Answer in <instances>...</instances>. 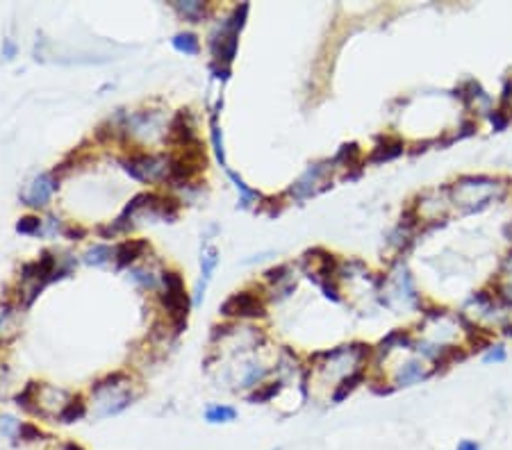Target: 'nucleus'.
<instances>
[{
  "label": "nucleus",
  "mask_w": 512,
  "mask_h": 450,
  "mask_svg": "<svg viewBox=\"0 0 512 450\" xmlns=\"http://www.w3.org/2000/svg\"><path fill=\"white\" fill-rule=\"evenodd\" d=\"M449 191L453 193V203L460 207L462 214H476L499 201L506 193V184L494 178H485V175H467L457 180Z\"/></svg>",
  "instance_id": "1"
},
{
  "label": "nucleus",
  "mask_w": 512,
  "mask_h": 450,
  "mask_svg": "<svg viewBox=\"0 0 512 450\" xmlns=\"http://www.w3.org/2000/svg\"><path fill=\"white\" fill-rule=\"evenodd\" d=\"M165 284H167V293L162 303L169 310L173 323H176V332H182L184 323H187V312H189V298L184 293V284L178 273H165Z\"/></svg>",
  "instance_id": "2"
},
{
  "label": "nucleus",
  "mask_w": 512,
  "mask_h": 450,
  "mask_svg": "<svg viewBox=\"0 0 512 450\" xmlns=\"http://www.w3.org/2000/svg\"><path fill=\"white\" fill-rule=\"evenodd\" d=\"M221 314L226 316H265L267 310H265V303L257 298V296L248 293V291H242V293H235L230 296L223 305H221Z\"/></svg>",
  "instance_id": "3"
},
{
  "label": "nucleus",
  "mask_w": 512,
  "mask_h": 450,
  "mask_svg": "<svg viewBox=\"0 0 512 450\" xmlns=\"http://www.w3.org/2000/svg\"><path fill=\"white\" fill-rule=\"evenodd\" d=\"M403 152V141L401 139H394V137H380V144L374 148V152L369 155V162L372 164H380V162H389V159H396Z\"/></svg>",
  "instance_id": "4"
},
{
  "label": "nucleus",
  "mask_w": 512,
  "mask_h": 450,
  "mask_svg": "<svg viewBox=\"0 0 512 450\" xmlns=\"http://www.w3.org/2000/svg\"><path fill=\"white\" fill-rule=\"evenodd\" d=\"M428 376H430V373L423 369V361L412 359V361H408V364L403 366V369H399V373H396V384H399V387H410V384L426 380Z\"/></svg>",
  "instance_id": "5"
},
{
  "label": "nucleus",
  "mask_w": 512,
  "mask_h": 450,
  "mask_svg": "<svg viewBox=\"0 0 512 450\" xmlns=\"http://www.w3.org/2000/svg\"><path fill=\"white\" fill-rule=\"evenodd\" d=\"M52 191H55V182L50 180V175H41L32 184V191L26 196V201H30L28 205H46Z\"/></svg>",
  "instance_id": "6"
},
{
  "label": "nucleus",
  "mask_w": 512,
  "mask_h": 450,
  "mask_svg": "<svg viewBox=\"0 0 512 450\" xmlns=\"http://www.w3.org/2000/svg\"><path fill=\"white\" fill-rule=\"evenodd\" d=\"M216 264H219V257H216V250L214 248H208L203 252V257H201V266H203V278L199 282V289H196V303H201L203 300V291L205 287H208V282L212 278V273L216 269Z\"/></svg>",
  "instance_id": "7"
},
{
  "label": "nucleus",
  "mask_w": 512,
  "mask_h": 450,
  "mask_svg": "<svg viewBox=\"0 0 512 450\" xmlns=\"http://www.w3.org/2000/svg\"><path fill=\"white\" fill-rule=\"evenodd\" d=\"M148 248L146 241H123L121 246L116 248V264L118 269L128 266L130 261H135L137 257H141V252Z\"/></svg>",
  "instance_id": "8"
},
{
  "label": "nucleus",
  "mask_w": 512,
  "mask_h": 450,
  "mask_svg": "<svg viewBox=\"0 0 512 450\" xmlns=\"http://www.w3.org/2000/svg\"><path fill=\"white\" fill-rule=\"evenodd\" d=\"M364 380V376H362V373L360 371H357V373H353V376H348V378H344L342 380V384H340V387H337L335 389V393H333V403H342L346 396H348V393H351L355 387H357V384H360Z\"/></svg>",
  "instance_id": "9"
},
{
  "label": "nucleus",
  "mask_w": 512,
  "mask_h": 450,
  "mask_svg": "<svg viewBox=\"0 0 512 450\" xmlns=\"http://www.w3.org/2000/svg\"><path fill=\"white\" fill-rule=\"evenodd\" d=\"M205 419L210 423H230L237 419V412L233 407H226V405H214V407L205 412Z\"/></svg>",
  "instance_id": "10"
},
{
  "label": "nucleus",
  "mask_w": 512,
  "mask_h": 450,
  "mask_svg": "<svg viewBox=\"0 0 512 450\" xmlns=\"http://www.w3.org/2000/svg\"><path fill=\"white\" fill-rule=\"evenodd\" d=\"M467 359V353L462 348L457 346H444L440 353H438V369L440 366H449V364H455V361H462Z\"/></svg>",
  "instance_id": "11"
},
{
  "label": "nucleus",
  "mask_w": 512,
  "mask_h": 450,
  "mask_svg": "<svg viewBox=\"0 0 512 450\" xmlns=\"http://www.w3.org/2000/svg\"><path fill=\"white\" fill-rule=\"evenodd\" d=\"M84 412H87V407H84L82 398H73L71 403H67V407L62 410L60 419H62V423H73V421L82 419Z\"/></svg>",
  "instance_id": "12"
},
{
  "label": "nucleus",
  "mask_w": 512,
  "mask_h": 450,
  "mask_svg": "<svg viewBox=\"0 0 512 450\" xmlns=\"http://www.w3.org/2000/svg\"><path fill=\"white\" fill-rule=\"evenodd\" d=\"M410 344H412V342H410V334L403 332V330H396V332H391L387 339H383V344H380L378 353H380V355H387L394 346H410Z\"/></svg>",
  "instance_id": "13"
},
{
  "label": "nucleus",
  "mask_w": 512,
  "mask_h": 450,
  "mask_svg": "<svg viewBox=\"0 0 512 450\" xmlns=\"http://www.w3.org/2000/svg\"><path fill=\"white\" fill-rule=\"evenodd\" d=\"M360 157H362V152L357 148V144H346V146H342L340 152H337L335 162H346L348 167H355V164L360 162Z\"/></svg>",
  "instance_id": "14"
},
{
  "label": "nucleus",
  "mask_w": 512,
  "mask_h": 450,
  "mask_svg": "<svg viewBox=\"0 0 512 450\" xmlns=\"http://www.w3.org/2000/svg\"><path fill=\"white\" fill-rule=\"evenodd\" d=\"M173 48L180 52H187V55H196L199 52V39L194 35H178L173 39Z\"/></svg>",
  "instance_id": "15"
},
{
  "label": "nucleus",
  "mask_w": 512,
  "mask_h": 450,
  "mask_svg": "<svg viewBox=\"0 0 512 450\" xmlns=\"http://www.w3.org/2000/svg\"><path fill=\"white\" fill-rule=\"evenodd\" d=\"M107 257H112V250L107 248V246H96L94 250L87 252L84 261H87V264H96V266H98V264H105Z\"/></svg>",
  "instance_id": "16"
},
{
  "label": "nucleus",
  "mask_w": 512,
  "mask_h": 450,
  "mask_svg": "<svg viewBox=\"0 0 512 450\" xmlns=\"http://www.w3.org/2000/svg\"><path fill=\"white\" fill-rule=\"evenodd\" d=\"M230 178H233V182H235V186L239 191H242V205L246 207L250 201H255V198H260V193L257 191H253V189H248V186L244 184V180L242 178H237L235 173H230Z\"/></svg>",
  "instance_id": "17"
},
{
  "label": "nucleus",
  "mask_w": 512,
  "mask_h": 450,
  "mask_svg": "<svg viewBox=\"0 0 512 450\" xmlns=\"http://www.w3.org/2000/svg\"><path fill=\"white\" fill-rule=\"evenodd\" d=\"M278 389H280L278 382H276V384H269V387L262 389L260 393H253V396H250V403H265V400H269V398H274L276 393H278Z\"/></svg>",
  "instance_id": "18"
},
{
  "label": "nucleus",
  "mask_w": 512,
  "mask_h": 450,
  "mask_svg": "<svg viewBox=\"0 0 512 450\" xmlns=\"http://www.w3.org/2000/svg\"><path fill=\"white\" fill-rule=\"evenodd\" d=\"M18 434H21V439H26V441H35V439H41V430H39V427H35V425H30V423L21 425Z\"/></svg>",
  "instance_id": "19"
},
{
  "label": "nucleus",
  "mask_w": 512,
  "mask_h": 450,
  "mask_svg": "<svg viewBox=\"0 0 512 450\" xmlns=\"http://www.w3.org/2000/svg\"><path fill=\"white\" fill-rule=\"evenodd\" d=\"M489 120H492L496 133H501V130H506V125H508V114L503 112V109H499V112H494L492 116H489Z\"/></svg>",
  "instance_id": "20"
},
{
  "label": "nucleus",
  "mask_w": 512,
  "mask_h": 450,
  "mask_svg": "<svg viewBox=\"0 0 512 450\" xmlns=\"http://www.w3.org/2000/svg\"><path fill=\"white\" fill-rule=\"evenodd\" d=\"M506 359V350L496 346L494 350H489V353L485 355V364H492V361H503Z\"/></svg>",
  "instance_id": "21"
},
{
  "label": "nucleus",
  "mask_w": 512,
  "mask_h": 450,
  "mask_svg": "<svg viewBox=\"0 0 512 450\" xmlns=\"http://www.w3.org/2000/svg\"><path fill=\"white\" fill-rule=\"evenodd\" d=\"M39 227V218H23V221L18 223V232H35Z\"/></svg>",
  "instance_id": "22"
},
{
  "label": "nucleus",
  "mask_w": 512,
  "mask_h": 450,
  "mask_svg": "<svg viewBox=\"0 0 512 450\" xmlns=\"http://www.w3.org/2000/svg\"><path fill=\"white\" fill-rule=\"evenodd\" d=\"M501 271H503L506 276L512 278V252H508V257L503 259V266H501Z\"/></svg>",
  "instance_id": "23"
},
{
  "label": "nucleus",
  "mask_w": 512,
  "mask_h": 450,
  "mask_svg": "<svg viewBox=\"0 0 512 450\" xmlns=\"http://www.w3.org/2000/svg\"><path fill=\"white\" fill-rule=\"evenodd\" d=\"M457 450H478V444H474V441H462L460 446H457Z\"/></svg>",
  "instance_id": "24"
},
{
  "label": "nucleus",
  "mask_w": 512,
  "mask_h": 450,
  "mask_svg": "<svg viewBox=\"0 0 512 450\" xmlns=\"http://www.w3.org/2000/svg\"><path fill=\"white\" fill-rule=\"evenodd\" d=\"M64 450H84V448H80V446H75V444H67V446H64Z\"/></svg>",
  "instance_id": "25"
},
{
  "label": "nucleus",
  "mask_w": 512,
  "mask_h": 450,
  "mask_svg": "<svg viewBox=\"0 0 512 450\" xmlns=\"http://www.w3.org/2000/svg\"><path fill=\"white\" fill-rule=\"evenodd\" d=\"M506 334H508V337H512V325H510V323L506 325Z\"/></svg>",
  "instance_id": "26"
}]
</instances>
